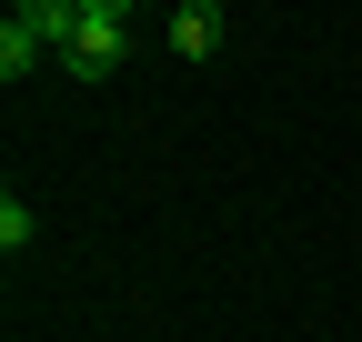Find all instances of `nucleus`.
Wrapping results in <instances>:
<instances>
[{"label": "nucleus", "mask_w": 362, "mask_h": 342, "mask_svg": "<svg viewBox=\"0 0 362 342\" xmlns=\"http://www.w3.org/2000/svg\"><path fill=\"white\" fill-rule=\"evenodd\" d=\"M161 40H171V61H211L221 40H232V11H221V0H181L161 20Z\"/></svg>", "instance_id": "2"}, {"label": "nucleus", "mask_w": 362, "mask_h": 342, "mask_svg": "<svg viewBox=\"0 0 362 342\" xmlns=\"http://www.w3.org/2000/svg\"><path fill=\"white\" fill-rule=\"evenodd\" d=\"M40 61H51V40H30L21 20H0V81H30Z\"/></svg>", "instance_id": "3"}, {"label": "nucleus", "mask_w": 362, "mask_h": 342, "mask_svg": "<svg viewBox=\"0 0 362 342\" xmlns=\"http://www.w3.org/2000/svg\"><path fill=\"white\" fill-rule=\"evenodd\" d=\"M30 232H40V222H30V201L11 191V201H0V252H30Z\"/></svg>", "instance_id": "4"}, {"label": "nucleus", "mask_w": 362, "mask_h": 342, "mask_svg": "<svg viewBox=\"0 0 362 342\" xmlns=\"http://www.w3.org/2000/svg\"><path fill=\"white\" fill-rule=\"evenodd\" d=\"M131 61V11L121 0H81V20H71V40H61V71L71 81H101V71H121Z\"/></svg>", "instance_id": "1"}]
</instances>
